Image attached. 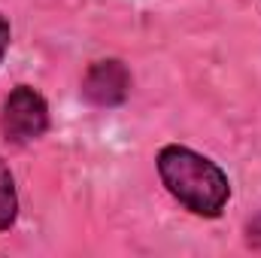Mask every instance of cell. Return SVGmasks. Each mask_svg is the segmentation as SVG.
Segmentation results:
<instances>
[{
    "mask_svg": "<svg viewBox=\"0 0 261 258\" xmlns=\"http://www.w3.org/2000/svg\"><path fill=\"white\" fill-rule=\"evenodd\" d=\"M18 219V192H15V179L6 167V161L0 158V234L9 231Z\"/></svg>",
    "mask_w": 261,
    "mask_h": 258,
    "instance_id": "obj_4",
    "label": "cell"
},
{
    "mask_svg": "<svg viewBox=\"0 0 261 258\" xmlns=\"http://www.w3.org/2000/svg\"><path fill=\"white\" fill-rule=\"evenodd\" d=\"M246 240H249V246H258L261 249V216L246 225Z\"/></svg>",
    "mask_w": 261,
    "mask_h": 258,
    "instance_id": "obj_5",
    "label": "cell"
},
{
    "mask_svg": "<svg viewBox=\"0 0 261 258\" xmlns=\"http://www.w3.org/2000/svg\"><path fill=\"white\" fill-rule=\"evenodd\" d=\"M0 125L6 140L12 143H31L49 131V104L46 97L31 85H15L9 97L3 100Z\"/></svg>",
    "mask_w": 261,
    "mask_h": 258,
    "instance_id": "obj_2",
    "label": "cell"
},
{
    "mask_svg": "<svg viewBox=\"0 0 261 258\" xmlns=\"http://www.w3.org/2000/svg\"><path fill=\"white\" fill-rule=\"evenodd\" d=\"M130 94V70L119 58H103V61H91L85 76H82V97L91 107L110 110V107H122Z\"/></svg>",
    "mask_w": 261,
    "mask_h": 258,
    "instance_id": "obj_3",
    "label": "cell"
},
{
    "mask_svg": "<svg viewBox=\"0 0 261 258\" xmlns=\"http://www.w3.org/2000/svg\"><path fill=\"white\" fill-rule=\"evenodd\" d=\"M155 167H158L164 189L189 213L203 216V219H216L228 207V197H231L228 173L206 155H200L189 146L170 143L158 152Z\"/></svg>",
    "mask_w": 261,
    "mask_h": 258,
    "instance_id": "obj_1",
    "label": "cell"
},
{
    "mask_svg": "<svg viewBox=\"0 0 261 258\" xmlns=\"http://www.w3.org/2000/svg\"><path fill=\"white\" fill-rule=\"evenodd\" d=\"M6 49H9V21L0 15V61H3Z\"/></svg>",
    "mask_w": 261,
    "mask_h": 258,
    "instance_id": "obj_6",
    "label": "cell"
}]
</instances>
